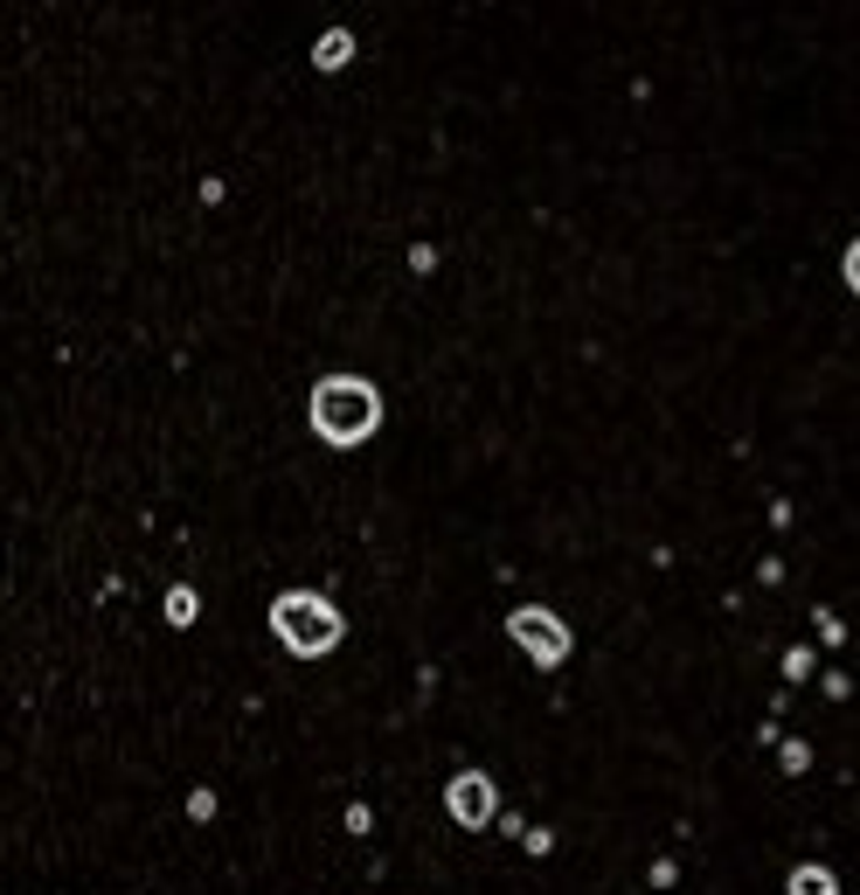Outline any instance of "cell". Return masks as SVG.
Segmentation results:
<instances>
[{
  "mask_svg": "<svg viewBox=\"0 0 860 895\" xmlns=\"http://www.w3.org/2000/svg\"><path fill=\"white\" fill-rule=\"evenodd\" d=\"M312 438L333 444V452H354V444H369L382 431V389L369 376H320L312 382Z\"/></svg>",
  "mask_w": 860,
  "mask_h": 895,
  "instance_id": "obj_1",
  "label": "cell"
},
{
  "mask_svg": "<svg viewBox=\"0 0 860 895\" xmlns=\"http://www.w3.org/2000/svg\"><path fill=\"white\" fill-rule=\"evenodd\" d=\"M271 631L299 652V660H320V652L341 646L348 618L333 611V597H320V590H284V597L271 604Z\"/></svg>",
  "mask_w": 860,
  "mask_h": 895,
  "instance_id": "obj_2",
  "label": "cell"
},
{
  "mask_svg": "<svg viewBox=\"0 0 860 895\" xmlns=\"http://www.w3.org/2000/svg\"><path fill=\"white\" fill-rule=\"evenodd\" d=\"M507 639L528 652L535 667H562L569 660V625L556 611H541V604H520V611L507 618Z\"/></svg>",
  "mask_w": 860,
  "mask_h": 895,
  "instance_id": "obj_3",
  "label": "cell"
},
{
  "mask_svg": "<svg viewBox=\"0 0 860 895\" xmlns=\"http://www.w3.org/2000/svg\"><path fill=\"white\" fill-rule=\"evenodd\" d=\"M445 805H452V820L458 826H493V820H500V792H493V778L486 771H458L452 784H445Z\"/></svg>",
  "mask_w": 860,
  "mask_h": 895,
  "instance_id": "obj_4",
  "label": "cell"
},
{
  "mask_svg": "<svg viewBox=\"0 0 860 895\" xmlns=\"http://www.w3.org/2000/svg\"><path fill=\"white\" fill-rule=\"evenodd\" d=\"M348 56H354V29H327L320 42H312V70H348Z\"/></svg>",
  "mask_w": 860,
  "mask_h": 895,
  "instance_id": "obj_5",
  "label": "cell"
},
{
  "mask_svg": "<svg viewBox=\"0 0 860 895\" xmlns=\"http://www.w3.org/2000/svg\"><path fill=\"white\" fill-rule=\"evenodd\" d=\"M791 895H840L832 867H791Z\"/></svg>",
  "mask_w": 860,
  "mask_h": 895,
  "instance_id": "obj_6",
  "label": "cell"
},
{
  "mask_svg": "<svg viewBox=\"0 0 860 895\" xmlns=\"http://www.w3.org/2000/svg\"><path fill=\"white\" fill-rule=\"evenodd\" d=\"M195 611H201V597H195L188 584H174V590H167V625H195Z\"/></svg>",
  "mask_w": 860,
  "mask_h": 895,
  "instance_id": "obj_7",
  "label": "cell"
},
{
  "mask_svg": "<svg viewBox=\"0 0 860 895\" xmlns=\"http://www.w3.org/2000/svg\"><path fill=\"white\" fill-rule=\"evenodd\" d=\"M188 820H216V792H188Z\"/></svg>",
  "mask_w": 860,
  "mask_h": 895,
  "instance_id": "obj_8",
  "label": "cell"
},
{
  "mask_svg": "<svg viewBox=\"0 0 860 895\" xmlns=\"http://www.w3.org/2000/svg\"><path fill=\"white\" fill-rule=\"evenodd\" d=\"M785 673H791V680H805V673H812V652L791 646V652H785Z\"/></svg>",
  "mask_w": 860,
  "mask_h": 895,
  "instance_id": "obj_9",
  "label": "cell"
},
{
  "mask_svg": "<svg viewBox=\"0 0 860 895\" xmlns=\"http://www.w3.org/2000/svg\"><path fill=\"white\" fill-rule=\"evenodd\" d=\"M805 763H812V750H805V743H785V771H791V778L805 771Z\"/></svg>",
  "mask_w": 860,
  "mask_h": 895,
  "instance_id": "obj_10",
  "label": "cell"
}]
</instances>
